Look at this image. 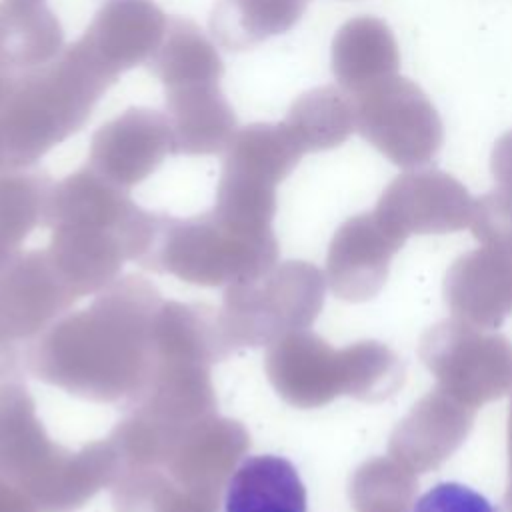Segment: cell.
<instances>
[{"instance_id": "6da1fadb", "label": "cell", "mask_w": 512, "mask_h": 512, "mask_svg": "<svg viewBox=\"0 0 512 512\" xmlns=\"http://www.w3.org/2000/svg\"><path fill=\"white\" fill-rule=\"evenodd\" d=\"M116 78L84 38L48 64L14 74L2 118V162L30 164L78 132Z\"/></svg>"}, {"instance_id": "7a4b0ae2", "label": "cell", "mask_w": 512, "mask_h": 512, "mask_svg": "<svg viewBox=\"0 0 512 512\" xmlns=\"http://www.w3.org/2000/svg\"><path fill=\"white\" fill-rule=\"evenodd\" d=\"M356 130L400 166L428 162L442 144V122L428 96L398 74L352 96Z\"/></svg>"}, {"instance_id": "3957f363", "label": "cell", "mask_w": 512, "mask_h": 512, "mask_svg": "<svg viewBox=\"0 0 512 512\" xmlns=\"http://www.w3.org/2000/svg\"><path fill=\"white\" fill-rule=\"evenodd\" d=\"M172 150L168 118L150 108H128L92 136V166L118 184L148 176Z\"/></svg>"}, {"instance_id": "277c9868", "label": "cell", "mask_w": 512, "mask_h": 512, "mask_svg": "<svg viewBox=\"0 0 512 512\" xmlns=\"http://www.w3.org/2000/svg\"><path fill=\"white\" fill-rule=\"evenodd\" d=\"M168 28L154 0H106L82 34L96 58L116 76L150 62Z\"/></svg>"}, {"instance_id": "5b68a950", "label": "cell", "mask_w": 512, "mask_h": 512, "mask_svg": "<svg viewBox=\"0 0 512 512\" xmlns=\"http://www.w3.org/2000/svg\"><path fill=\"white\" fill-rule=\"evenodd\" d=\"M172 150L178 154H216L236 134V116L216 82L166 90Z\"/></svg>"}, {"instance_id": "8992f818", "label": "cell", "mask_w": 512, "mask_h": 512, "mask_svg": "<svg viewBox=\"0 0 512 512\" xmlns=\"http://www.w3.org/2000/svg\"><path fill=\"white\" fill-rule=\"evenodd\" d=\"M400 54L392 30L374 16L348 20L332 42V72L350 96L398 72Z\"/></svg>"}, {"instance_id": "52a82bcc", "label": "cell", "mask_w": 512, "mask_h": 512, "mask_svg": "<svg viewBox=\"0 0 512 512\" xmlns=\"http://www.w3.org/2000/svg\"><path fill=\"white\" fill-rule=\"evenodd\" d=\"M58 18L38 0L0 2V72L24 74L62 52Z\"/></svg>"}, {"instance_id": "ba28073f", "label": "cell", "mask_w": 512, "mask_h": 512, "mask_svg": "<svg viewBox=\"0 0 512 512\" xmlns=\"http://www.w3.org/2000/svg\"><path fill=\"white\" fill-rule=\"evenodd\" d=\"M224 512H308L306 488L282 456H248L228 482Z\"/></svg>"}, {"instance_id": "9c48e42d", "label": "cell", "mask_w": 512, "mask_h": 512, "mask_svg": "<svg viewBox=\"0 0 512 512\" xmlns=\"http://www.w3.org/2000/svg\"><path fill=\"white\" fill-rule=\"evenodd\" d=\"M150 70L168 90L190 84H218L224 62L196 24L174 18L168 22L160 48L150 58Z\"/></svg>"}, {"instance_id": "30bf717a", "label": "cell", "mask_w": 512, "mask_h": 512, "mask_svg": "<svg viewBox=\"0 0 512 512\" xmlns=\"http://www.w3.org/2000/svg\"><path fill=\"white\" fill-rule=\"evenodd\" d=\"M228 146L224 172L266 186L282 180L304 154V148L284 122L250 124L236 130Z\"/></svg>"}, {"instance_id": "8fae6325", "label": "cell", "mask_w": 512, "mask_h": 512, "mask_svg": "<svg viewBox=\"0 0 512 512\" xmlns=\"http://www.w3.org/2000/svg\"><path fill=\"white\" fill-rule=\"evenodd\" d=\"M306 4L308 0H220L214 6L210 28L224 48L244 50L290 30Z\"/></svg>"}, {"instance_id": "7c38bea8", "label": "cell", "mask_w": 512, "mask_h": 512, "mask_svg": "<svg viewBox=\"0 0 512 512\" xmlns=\"http://www.w3.org/2000/svg\"><path fill=\"white\" fill-rule=\"evenodd\" d=\"M284 124L304 152L334 148L356 130L354 100L334 86L314 88L292 102Z\"/></svg>"}, {"instance_id": "4fadbf2b", "label": "cell", "mask_w": 512, "mask_h": 512, "mask_svg": "<svg viewBox=\"0 0 512 512\" xmlns=\"http://www.w3.org/2000/svg\"><path fill=\"white\" fill-rule=\"evenodd\" d=\"M410 512H494L492 502L460 482H440L416 498Z\"/></svg>"}, {"instance_id": "5bb4252c", "label": "cell", "mask_w": 512, "mask_h": 512, "mask_svg": "<svg viewBox=\"0 0 512 512\" xmlns=\"http://www.w3.org/2000/svg\"><path fill=\"white\" fill-rule=\"evenodd\" d=\"M492 168L500 182L512 188V130L496 142L492 154Z\"/></svg>"}, {"instance_id": "9a60e30c", "label": "cell", "mask_w": 512, "mask_h": 512, "mask_svg": "<svg viewBox=\"0 0 512 512\" xmlns=\"http://www.w3.org/2000/svg\"><path fill=\"white\" fill-rule=\"evenodd\" d=\"M12 80H14V74L0 72V164H4L2 162V118H4V108H6V98L12 88Z\"/></svg>"}, {"instance_id": "2e32d148", "label": "cell", "mask_w": 512, "mask_h": 512, "mask_svg": "<svg viewBox=\"0 0 512 512\" xmlns=\"http://www.w3.org/2000/svg\"><path fill=\"white\" fill-rule=\"evenodd\" d=\"M38 2H42V0H38Z\"/></svg>"}]
</instances>
